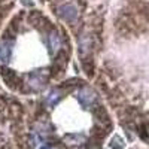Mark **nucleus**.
Listing matches in <instances>:
<instances>
[{
  "label": "nucleus",
  "mask_w": 149,
  "mask_h": 149,
  "mask_svg": "<svg viewBox=\"0 0 149 149\" xmlns=\"http://www.w3.org/2000/svg\"><path fill=\"white\" fill-rule=\"evenodd\" d=\"M57 14L58 17H61L66 21H74L78 18V9L74 8L73 5H61L58 9H57Z\"/></svg>",
  "instance_id": "nucleus-1"
},
{
  "label": "nucleus",
  "mask_w": 149,
  "mask_h": 149,
  "mask_svg": "<svg viewBox=\"0 0 149 149\" xmlns=\"http://www.w3.org/2000/svg\"><path fill=\"white\" fill-rule=\"evenodd\" d=\"M78 98H79V103H81L84 107H88L90 104H93L94 98H95V94H94L90 88H84V90L79 91Z\"/></svg>",
  "instance_id": "nucleus-2"
},
{
  "label": "nucleus",
  "mask_w": 149,
  "mask_h": 149,
  "mask_svg": "<svg viewBox=\"0 0 149 149\" xmlns=\"http://www.w3.org/2000/svg\"><path fill=\"white\" fill-rule=\"evenodd\" d=\"M60 45H61V40H60L58 33H51V34H49V46H51L52 52L57 51V49L60 48Z\"/></svg>",
  "instance_id": "nucleus-3"
},
{
  "label": "nucleus",
  "mask_w": 149,
  "mask_h": 149,
  "mask_svg": "<svg viewBox=\"0 0 149 149\" xmlns=\"http://www.w3.org/2000/svg\"><path fill=\"white\" fill-rule=\"evenodd\" d=\"M10 55V45L9 42H0V58L6 61Z\"/></svg>",
  "instance_id": "nucleus-4"
},
{
  "label": "nucleus",
  "mask_w": 149,
  "mask_h": 149,
  "mask_svg": "<svg viewBox=\"0 0 149 149\" xmlns=\"http://www.w3.org/2000/svg\"><path fill=\"white\" fill-rule=\"evenodd\" d=\"M61 98V94H60V91H57V90H52L51 93H49V95L46 97V103L49 104V106H55L57 103H58V100Z\"/></svg>",
  "instance_id": "nucleus-5"
},
{
  "label": "nucleus",
  "mask_w": 149,
  "mask_h": 149,
  "mask_svg": "<svg viewBox=\"0 0 149 149\" xmlns=\"http://www.w3.org/2000/svg\"><path fill=\"white\" fill-rule=\"evenodd\" d=\"M21 3L24 6H33V2H30V0H21Z\"/></svg>",
  "instance_id": "nucleus-6"
},
{
  "label": "nucleus",
  "mask_w": 149,
  "mask_h": 149,
  "mask_svg": "<svg viewBox=\"0 0 149 149\" xmlns=\"http://www.w3.org/2000/svg\"><path fill=\"white\" fill-rule=\"evenodd\" d=\"M42 149H49V146H43V148H42Z\"/></svg>",
  "instance_id": "nucleus-7"
}]
</instances>
